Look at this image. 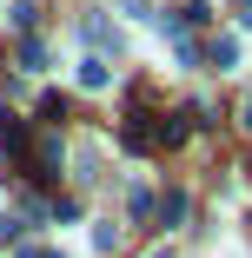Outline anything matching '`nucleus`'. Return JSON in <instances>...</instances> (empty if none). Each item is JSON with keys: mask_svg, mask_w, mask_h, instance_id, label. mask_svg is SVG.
Here are the masks:
<instances>
[{"mask_svg": "<svg viewBox=\"0 0 252 258\" xmlns=\"http://www.w3.org/2000/svg\"><path fill=\"white\" fill-rule=\"evenodd\" d=\"M160 146H186V113H173V119L160 126Z\"/></svg>", "mask_w": 252, "mask_h": 258, "instance_id": "obj_1", "label": "nucleus"}, {"mask_svg": "<svg viewBox=\"0 0 252 258\" xmlns=\"http://www.w3.org/2000/svg\"><path fill=\"white\" fill-rule=\"evenodd\" d=\"M80 86H86V93H99V86H107V67L86 60V67H80Z\"/></svg>", "mask_w": 252, "mask_h": 258, "instance_id": "obj_2", "label": "nucleus"}, {"mask_svg": "<svg viewBox=\"0 0 252 258\" xmlns=\"http://www.w3.org/2000/svg\"><path fill=\"white\" fill-rule=\"evenodd\" d=\"M20 67H33V73L46 67V46H40V40H27V46H20Z\"/></svg>", "mask_w": 252, "mask_h": 258, "instance_id": "obj_3", "label": "nucleus"}, {"mask_svg": "<svg viewBox=\"0 0 252 258\" xmlns=\"http://www.w3.org/2000/svg\"><path fill=\"white\" fill-rule=\"evenodd\" d=\"M239 119H245V126H252V99H245V113H239Z\"/></svg>", "mask_w": 252, "mask_h": 258, "instance_id": "obj_4", "label": "nucleus"}, {"mask_svg": "<svg viewBox=\"0 0 252 258\" xmlns=\"http://www.w3.org/2000/svg\"><path fill=\"white\" fill-rule=\"evenodd\" d=\"M40 258H54V251H40Z\"/></svg>", "mask_w": 252, "mask_h": 258, "instance_id": "obj_5", "label": "nucleus"}]
</instances>
